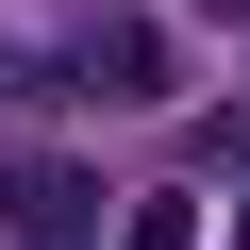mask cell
<instances>
[{"label": "cell", "instance_id": "6da1fadb", "mask_svg": "<svg viewBox=\"0 0 250 250\" xmlns=\"http://www.w3.org/2000/svg\"><path fill=\"white\" fill-rule=\"evenodd\" d=\"M34 83H67V100H167V17L150 0H83L67 34H34Z\"/></svg>", "mask_w": 250, "mask_h": 250}, {"label": "cell", "instance_id": "3957f363", "mask_svg": "<svg viewBox=\"0 0 250 250\" xmlns=\"http://www.w3.org/2000/svg\"><path fill=\"white\" fill-rule=\"evenodd\" d=\"M117 250H200V200L167 184V200H117Z\"/></svg>", "mask_w": 250, "mask_h": 250}, {"label": "cell", "instance_id": "7a4b0ae2", "mask_svg": "<svg viewBox=\"0 0 250 250\" xmlns=\"http://www.w3.org/2000/svg\"><path fill=\"white\" fill-rule=\"evenodd\" d=\"M0 233L17 250H83V233H117V200H100L83 150H0Z\"/></svg>", "mask_w": 250, "mask_h": 250}, {"label": "cell", "instance_id": "277c9868", "mask_svg": "<svg viewBox=\"0 0 250 250\" xmlns=\"http://www.w3.org/2000/svg\"><path fill=\"white\" fill-rule=\"evenodd\" d=\"M200 150H217V184H250V100L217 117V134H200Z\"/></svg>", "mask_w": 250, "mask_h": 250}]
</instances>
